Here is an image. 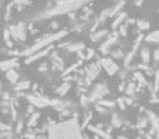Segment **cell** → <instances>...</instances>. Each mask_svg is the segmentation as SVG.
<instances>
[{"label":"cell","instance_id":"12","mask_svg":"<svg viewBox=\"0 0 159 139\" xmlns=\"http://www.w3.org/2000/svg\"><path fill=\"white\" fill-rule=\"evenodd\" d=\"M145 39H146V41H148V42L159 44V31H155V32L150 33L149 35H147Z\"/></svg>","mask_w":159,"mask_h":139},{"label":"cell","instance_id":"9","mask_svg":"<svg viewBox=\"0 0 159 139\" xmlns=\"http://www.w3.org/2000/svg\"><path fill=\"white\" fill-rule=\"evenodd\" d=\"M141 39H142V36L137 38V40H136V42H135V46H134L133 50L130 51V53L127 54V59H125V65H129V63L131 62V60H132V59H133V57L135 56V52H136L137 48H138V46H140V40H141Z\"/></svg>","mask_w":159,"mask_h":139},{"label":"cell","instance_id":"27","mask_svg":"<svg viewBox=\"0 0 159 139\" xmlns=\"http://www.w3.org/2000/svg\"><path fill=\"white\" fill-rule=\"evenodd\" d=\"M122 56H123V53L121 51H115L113 52V57L115 58H122Z\"/></svg>","mask_w":159,"mask_h":139},{"label":"cell","instance_id":"21","mask_svg":"<svg viewBox=\"0 0 159 139\" xmlns=\"http://www.w3.org/2000/svg\"><path fill=\"white\" fill-rule=\"evenodd\" d=\"M38 117H39V113H33V115L29 119V126H34L36 124V122H37V120H38Z\"/></svg>","mask_w":159,"mask_h":139},{"label":"cell","instance_id":"18","mask_svg":"<svg viewBox=\"0 0 159 139\" xmlns=\"http://www.w3.org/2000/svg\"><path fill=\"white\" fill-rule=\"evenodd\" d=\"M31 85V83L27 80V82H20L19 84H16V87H15V90H25L27 89Z\"/></svg>","mask_w":159,"mask_h":139},{"label":"cell","instance_id":"25","mask_svg":"<svg viewBox=\"0 0 159 139\" xmlns=\"http://www.w3.org/2000/svg\"><path fill=\"white\" fill-rule=\"evenodd\" d=\"M79 64H81V62H79V63H77V64H73V65H72L71 67H69V69H68V71L66 72V74H69L70 72H72V71H73V70L75 69V67H79Z\"/></svg>","mask_w":159,"mask_h":139},{"label":"cell","instance_id":"26","mask_svg":"<svg viewBox=\"0 0 159 139\" xmlns=\"http://www.w3.org/2000/svg\"><path fill=\"white\" fill-rule=\"evenodd\" d=\"M22 126H23V121H19V124H18V127H16V132L20 133L22 130Z\"/></svg>","mask_w":159,"mask_h":139},{"label":"cell","instance_id":"4","mask_svg":"<svg viewBox=\"0 0 159 139\" xmlns=\"http://www.w3.org/2000/svg\"><path fill=\"white\" fill-rule=\"evenodd\" d=\"M100 64H102V67L105 69V71L108 73L109 75H113V74H116L119 71V67L109 58L102 59L100 60Z\"/></svg>","mask_w":159,"mask_h":139},{"label":"cell","instance_id":"29","mask_svg":"<svg viewBox=\"0 0 159 139\" xmlns=\"http://www.w3.org/2000/svg\"><path fill=\"white\" fill-rule=\"evenodd\" d=\"M121 34H123V36L127 35V26L125 25H122V27H121Z\"/></svg>","mask_w":159,"mask_h":139},{"label":"cell","instance_id":"20","mask_svg":"<svg viewBox=\"0 0 159 139\" xmlns=\"http://www.w3.org/2000/svg\"><path fill=\"white\" fill-rule=\"evenodd\" d=\"M137 26L141 29H148L150 27V24L148 22H146V21L140 20V21H137Z\"/></svg>","mask_w":159,"mask_h":139},{"label":"cell","instance_id":"15","mask_svg":"<svg viewBox=\"0 0 159 139\" xmlns=\"http://www.w3.org/2000/svg\"><path fill=\"white\" fill-rule=\"evenodd\" d=\"M69 89H70V84H69V83H64V84H62V85L57 89V92L59 95L63 96L67 94Z\"/></svg>","mask_w":159,"mask_h":139},{"label":"cell","instance_id":"28","mask_svg":"<svg viewBox=\"0 0 159 139\" xmlns=\"http://www.w3.org/2000/svg\"><path fill=\"white\" fill-rule=\"evenodd\" d=\"M8 129H9V127L7 126V125L0 123V130H1V132H4V130H8Z\"/></svg>","mask_w":159,"mask_h":139},{"label":"cell","instance_id":"2","mask_svg":"<svg viewBox=\"0 0 159 139\" xmlns=\"http://www.w3.org/2000/svg\"><path fill=\"white\" fill-rule=\"evenodd\" d=\"M66 34H67L66 31H60L59 33H56V34L47 35L46 37H44L43 39H40L39 41H37L34 46H32L31 48L26 49L24 52H22V56H27V57H29V56L34 54L35 52H37V51L41 50V49H45V48H47L48 46H50L54 41L59 40L60 38H62L63 36H66Z\"/></svg>","mask_w":159,"mask_h":139},{"label":"cell","instance_id":"11","mask_svg":"<svg viewBox=\"0 0 159 139\" xmlns=\"http://www.w3.org/2000/svg\"><path fill=\"white\" fill-rule=\"evenodd\" d=\"M7 79L9 80L10 83H12V84H15L18 82V79H19V74L14 71V70H9L8 72H7Z\"/></svg>","mask_w":159,"mask_h":139},{"label":"cell","instance_id":"7","mask_svg":"<svg viewBox=\"0 0 159 139\" xmlns=\"http://www.w3.org/2000/svg\"><path fill=\"white\" fill-rule=\"evenodd\" d=\"M16 65H18L16 59H11V60L2 61L0 63V69L2 70V71H9V70H12L13 67H15Z\"/></svg>","mask_w":159,"mask_h":139},{"label":"cell","instance_id":"8","mask_svg":"<svg viewBox=\"0 0 159 139\" xmlns=\"http://www.w3.org/2000/svg\"><path fill=\"white\" fill-rule=\"evenodd\" d=\"M98 73H99V67L96 63L91 64L89 67H87V76H88V78L94 79L96 76L98 75Z\"/></svg>","mask_w":159,"mask_h":139},{"label":"cell","instance_id":"33","mask_svg":"<svg viewBox=\"0 0 159 139\" xmlns=\"http://www.w3.org/2000/svg\"><path fill=\"white\" fill-rule=\"evenodd\" d=\"M158 11H159V9H158Z\"/></svg>","mask_w":159,"mask_h":139},{"label":"cell","instance_id":"3","mask_svg":"<svg viewBox=\"0 0 159 139\" xmlns=\"http://www.w3.org/2000/svg\"><path fill=\"white\" fill-rule=\"evenodd\" d=\"M89 0H64L63 2L57 3L54 8L52 7L49 12L46 13V15H50V14H57V13H64L68 12L70 10H74V8L81 6L83 3Z\"/></svg>","mask_w":159,"mask_h":139},{"label":"cell","instance_id":"22","mask_svg":"<svg viewBox=\"0 0 159 139\" xmlns=\"http://www.w3.org/2000/svg\"><path fill=\"white\" fill-rule=\"evenodd\" d=\"M108 16H110V10H107V11H102V15H100V21H105Z\"/></svg>","mask_w":159,"mask_h":139},{"label":"cell","instance_id":"5","mask_svg":"<svg viewBox=\"0 0 159 139\" xmlns=\"http://www.w3.org/2000/svg\"><path fill=\"white\" fill-rule=\"evenodd\" d=\"M10 34L11 36H13L16 39H20V40H24L26 37L25 35V27L23 26L22 23H20L19 25H13L10 27Z\"/></svg>","mask_w":159,"mask_h":139},{"label":"cell","instance_id":"23","mask_svg":"<svg viewBox=\"0 0 159 139\" xmlns=\"http://www.w3.org/2000/svg\"><path fill=\"white\" fill-rule=\"evenodd\" d=\"M4 36H3V38H4V40L7 41V42H9L10 41V36H11V34H10V31H4Z\"/></svg>","mask_w":159,"mask_h":139},{"label":"cell","instance_id":"6","mask_svg":"<svg viewBox=\"0 0 159 139\" xmlns=\"http://www.w3.org/2000/svg\"><path fill=\"white\" fill-rule=\"evenodd\" d=\"M51 46H49V47L45 48V49H41V50L37 51V52H35L34 54H32V56H29V57H27V59H26L25 63H32V62H34V61L38 60V59H40V58H43L44 56H47L48 52L50 51L51 49Z\"/></svg>","mask_w":159,"mask_h":139},{"label":"cell","instance_id":"13","mask_svg":"<svg viewBox=\"0 0 159 139\" xmlns=\"http://www.w3.org/2000/svg\"><path fill=\"white\" fill-rule=\"evenodd\" d=\"M88 129L93 130L94 133H96L97 135H99L100 137H102V138H105V139H111V136H110V135H109L108 133H106V132H104V130L99 129V128H97V127L88 126Z\"/></svg>","mask_w":159,"mask_h":139},{"label":"cell","instance_id":"14","mask_svg":"<svg viewBox=\"0 0 159 139\" xmlns=\"http://www.w3.org/2000/svg\"><path fill=\"white\" fill-rule=\"evenodd\" d=\"M125 18H127V13L121 12L120 14H119V15L115 19L113 23H112V29H116V27H118V26L121 24V22H123L124 20H125Z\"/></svg>","mask_w":159,"mask_h":139},{"label":"cell","instance_id":"19","mask_svg":"<svg viewBox=\"0 0 159 139\" xmlns=\"http://www.w3.org/2000/svg\"><path fill=\"white\" fill-rule=\"evenodd\" d=\"M108 34V32L107 31H100V32H97L96 34H94L92 36V39L94 41H97V40H99L100 38H102V37H105L106 35Z\"/></svg>","mask_w":159,"mask_h":139},{"label":"cell","instance_id":"16","mask_svg":"<svg viewBox=\"0 0 159 139\" xmlns=\"http://www.w3.org/2000/svg\"><path fill=\"white\" fill-rule=\"evenodd\" d=\"M83 48H84L83 42H77V44L71 45L70 47L68 48V50L71 51V52H80V50H82Z\"/></svg>","mask_w":159,"mask_h":139},{"label":"cell","instance_id":"30","mask_svg":"<svg viewBox=\"0 0 159 139\" xmlns=\"http://www.w3.org/2000/svg\"><path fill=\"white\" fill-rule=\"evenodd\" d=\"M94 56V51L93 50H89L88 53H87V56H86V59H91V58Z\"/></svg>","mask_w":159,"mask_h":139},{"label":"cell","instance_id":"31","mask_svg":"<svg viewBox=\"0 0 159 139\" xmlns=\"http://www.w3.org/2000/svg\"><path fill=\"white\" fill-rule=\"evenodd\" d=\"M119 139H127V138H125V137H120Z\"/></svg>","mask_w":159,"mask_h":139},{"label":"cell","instance_id":"17","mask_svg":"<svg viewBox=\"0 0 159 139\" xmlns=\"http://www.w3.org/2000/svg\"><path fill=\"white\" fill-rule=\"evenodd\" d=\"M141 57H142V60H143L144 63H147L150 59V54H149V51L147 48H143L142 51H141Z\"/></svg>","mask_w":159,"mask_h":139},{"label":"cell","instance_id":"24","mask_svg":"<svg viewBox=\"0 0 159 139\" xmlns=\"http://www.w3.org/2000/svg\"><path fill=\"white\" fill-rule=\"evenodd\" d=\"M113 104L115 103L111 101H100V104H99V105H104V107H112Z\"/></svg>","mask_w":159,"mask_h":139},{"label":"cell","instance_id":"32","mask_svg":"<svg viewBox=\"0 0 159 139\" xmlns=\"http://www.w3.org/2000/svg\"><path fill=\"white\" fill-rule=\"evenodd\" d=\"M0 90H1V85H0Z\"/></svg>","mask_w":159,"mask_h":139},{"label":"cell","instance_id":"1","mask_svg":"<svg viewBox=\"0 0 159 139\" xmlns=\"http://www.w3.org/2000/svg\"><path fill=\"white\" fill-rule=\"evenodd\" d=\"M49 139H83L81 128L75 119L54 124L49 128Z\"/></svg>","mask_w":159,"mask_h":139},{"label":"cell","instance_id":"10","mask_svg":"<svg viewBox=\"0 0 159 139\" xmlns=\"http://www.w3.org/2000/svg\"><path fill=\"white\" fill-rule=\"evenodd\" d=\"M116 38H117V36H110V37H108V39L106 40V42H104V44L102 45L100 50L102 51V53H106V52H107L108 48L116 41Z\"/></svg>","mask_w":159,"mask_h":139}]
</instances>
